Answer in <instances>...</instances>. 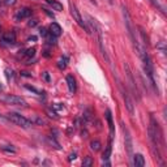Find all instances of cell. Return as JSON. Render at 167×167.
<instances>
[{"mask_svg": "<svg viewBox=\"0 0 167 167\" xmlns=\"http://www.w3.org/2000/svg\"><path fill=\"white\" fill-rule=\"evenodd\" d=\"M148 133H149V138L151 142L153 154L159 161V163L163 165V162H162V154H161V149L163 148V136H162V130H161L158 122L155 120L153 115H150V124H149Z\"/></svg>", "mask_w": 167, "mask_h": 167, "instance_id": "6da1fadb", "label": "cell"}, {"mask_svg": "<svg viewBox=\"0 0 167 167\" xmlns=\"http://www.w3.org/2000/svg\"><path fill=\"white\" fill-rule=\"evenodd\" d=\"M122 13H123V18H124V24H125V28H127V31H128V35H129V38L130 41H132V45L134 47V50L138 52L140 50V42L137 41V38H136V35H134V26H133V22H132V18H130V14L128 12V9L124 7H122Z\"/></svg>", "mask_w": 167, "mask_h": 167, "instance_id": "7a4b0ae2", "label": "cell"}, {"mask_svg": "<svg viewBox=\"0 0 167 167\" xmlns=\"http://www.w3.org/2000/svg\"><path fill=\"white\" fill-rule=\"evenodd\" d=\"M5 118H7L10 123L18 125V127H22L25 129H28L33 125V122H31V120L26 119L25 116H22V115H20L17 112H9V114L5 115Z\"/></svg>", "mask_w": 167, "mask_h": 167, "instance_id": "3957f363", "label": "cell"}, {"mask_svg": "<svg viewBox=\"0 0 167 167\" xmlns=\"http://www.w3.org/2000/svg\"><path fill=\"white\" fill-rule=\"evenodd\" d=\"M69 9H71V14H72V17H73V20L76 21V22L81 26V28L86 31L87 34H91V31H90V28L86 25V22L84 21V18H82V16H81V13L78 12V9H77V7L73 3H69Z\"/></svg>", "mask_w": 167, "mask_h": 167, "instance_id": "277c9868", "label": "cell"}, {"mask_svg": "<svg viewBox=\"0 0 167 167\" xmlns=\"http://www.w3.org/2000/svg\"><path fill=\"white\" fill-rule=\"evenodd\" d=\"M0 101L5 104H12V106H26V101L24 98L17 97V95H0Z\"/></svg>", "mask_w": 167, "mask_h": 167, "instance_id": "5b68a950", "label": "cell"}, {"mask_svg": "<svg viewBox=\"0 0 167 167\" xmlns=\"http://www.w3.org/2000/svg\"><path fill=\"white\" fill-rule=\"evenodd\" d=\"M124 69H125V73H127V77H128V82H129V87H130V91H132L133 97L140 99V93H138V89L136 86V82H134V78H133V75H132V71L129 68V64L125 63L124 64Z\"/></svg>", "mask_w": 167, "mask_h": 167, "instance_id": "8992f818", "label": "cell"}, {"mask_svg": "<svg viewBox=\"0 0 167 167\" xmlns=\"http://www.w3.org/2000/svg\"><path fill=\"white\" fill-rule=\"evenodd\" d=\"M118 82H119V89H120V91H122V94H123V98H124V102H125V107H127L128 112H129L130 115H133V114H134V106H133L132 99H130L129 93L123 87L122 82H120V81H118Z\"/></svg>", "mask_w": 167, "mask_h": 167, "instance_id": "52a82bcc", "label": "cell"}, {"mask_svg": "<svg viewBox=\"0 0 167 167\" xmlns=\"http://www.w3.org/2000/svg\"><path fill=\"white\" fill-rule=\"evenodd\" d=\"M122 130L124 133V141H125V148H127L128 151V155H129V159L132 161L133 155H132V150H133V144H132V137L129 134V130L125 127V124H122Z\"/></svg>", "mask_w": 167, "mask_h": 167, "instance_id": "ba28073f", "label": "cell"}, {"mask_svg": "<svg viewBox=\"0 0 167 167\" xmlns=\"http://www.w3.org/2000/svg\"><path fill=\"white\" fill-rule=\"evenodd\" d=\"M31 14H33V10H31L30 8H21V9L17 10V13H16V20L28 18Z\"/></svg>", "mask_w": 167, "mask_h": 167, "instance_id": "9c48e42d", "label": "cell"}, {"mask_svg": "<svg viewBox=\"0 0 167 167\" xmlns=\"http://www.w3.org/2000/svg\"><path fill=\"white\" fill-rule=\"evenodd\" d=\"M2 41L4 43H8V45H14L16 43V34L13 31H8V33L3 34L2 37Z\"/></svg>", "mask_w": 167, "mask_h": 167, "instance_id": "30bf717a", "label": "cell"}, {"mask_svg": "<svg viewBox=\"0 0 167 167\" xmlns=\"http://www.w3.org/2000/svg\"><path fill=\"white\" fill-rule=\"evenodd\" d=\"M49 30H50V34H52L54 37H60L61 35V33H63V30H61V28H60V25L57 24V22H52L51 25H50V28H49Z\"/></svg>", "mask_w": 167, "mask_h": 167, "instance_id": "8fae6325", "label": "cell"}, {"mask_svg": "<svg viewBox=\"0 0 167 167\" xmlns=\"http://www.w3.org/2000/svg\"><path fill=\"white\" fill-rule=\"evenodd\" d=\"M67 84H68V89H69V91H71L72 94H75L76 90H77V85H76L75 77H73L72 75H68V76H67Z\"/></svg>", "mask_w": 167, "mask_h": 167, "instance_id": "7c38bea8", "label": "cell"}, {"mask_svg": "<svg viewBox=\"0 0 167 167\" xmlns=\"http://www.w3.org/2000/svg\"><path fill=\"white\" fill-rule=\"evenodd\" d=\"M106 119H107V123H108V127H110V138H112L114 136V122H112V115H111V111L107 108L106 110Z\"/></svg>", "mask_w": 167, "mask_h": 167, "instance_id": "4fadbf2b", "label": "cell"}, {"mask_svg": "<svg viewBox=\"0 0 167 167\" xmlns=\"http://www.w3.org/2000/svg\"><path fill=\"white\" fill-rule=\"evenodd\" d=\"M132 159H133L132 163H133L136 167H144V166H145V158H144L142 154H136V155H133Z\"/></svg>", "mask_w": 167, "mask_h": 167, "instance_id": "5bb4252c", "label": "cell"}, {"mask_svg": "<svg viewBox=\"0 0 167 167\" xmlns=\"http://www.w3.org/2000/svg\"><path fill=\"white\" fill-rule=\"evenodd\" d=\"M46 3L49 4L54 10H57V12H61L63 10V4H60L59 2H56V0H46Z\"/></svg>", "mask_w": 167, "mask_h": 167, "instance_id": "9a60e30c", "label": "cell"}, {"mask_svg": "<svg viewBox=\"0 0 167 167\" xmlns=\"http://www.w3.org/2000/svg\"><path fill=\"white\" fill-rule=\"evenodd\" d=\"M68 61H69V59H68V56L67 55H64V56H61L59 60H57V68L59 69H65L67 68V65H68Z\"/></svg>", "mask_w": 167, "mask_h": 167, "instance_id": "2e32d148", "label": "cell"}, {"mask_svg": "<svg viewBox=\"0 0 167 167\" xmlns=\"http://www.w3.org/2000/svg\"><path fill=\"white\" fill-rule=\"evenodd\" d=\"M35 51H37L35 47H30V49L24 50V51H21V52H22V56H25L26 59H31V57H34Z\"/></svg>", "mask_w": 167, "mask_h": 167, "instance_id": "e0dca14e", "label": "cell"}, {"mask_svg": "<svg viewBox=\"0 0 167 167\" xmlns=\"http://www.w3.org/2000/svg\"><path fill=\"white\" fill-rule=\"evenodd\" d=\"M110 155H111V138H110V142H108V145H107V149H106V151H104L103 155H102L103 161H107V159L110 158Z\"/></svg>", "mask_w": 167, "mask_h": 167, "instance_id": "ac0fdd59", "label": "cell"}, {"mask_svg": "<svg viewBox=\"0 0 167 167\" xmlns=\"http://www.w3.org/2000/svg\"><path fill=\"white\" fill-rule=\"evenodd\" d=\"M0 149H2L3 151H7V153H12V154L16 153V149L12 145H3V146H0Z\"/></svg>", "mask_w": 167, "mask_h": 167, "instance_id": "d6986e66", "label": "cell"}, {"mask_svg": "<svg viewBox=\"0 0 167 167\" xmlns=\"http://www.w3.org/2000/svg\"><path fill=\"white\" fill-rule=\"evenodd\" d=\"M90 149L94 150V151H98L99 149H101V142H99L98 140H94L90 142Z\"/></svg>", "mask_w": 167, "mask_h": 167, "instance_id": "ffe728a7", "label": "cell"}, {"mask_svg": "<svg viewBox=\"0 0 167 167\" xmlns=\"http://www.w3.org/2000/svg\"><path fill=\"white\" fill-rule=\"evenodd\" d=\"M82 166H84V167H91V166H93L91 157H86V158L82 161Z\"/></svg>", "mask_w": 167, "mask_h": 167, "instance_id": "44dd1931", "label": "cell"}, {"mask_svg": "<svg viewBox=\"0 0 167 167\" xmlns=\"http://www.w3.org/2000/svg\"><path fill=\"white\" fill-rule=\"evenodd\" d=\"M25 89H28V90L33 91V93H35V94H38V95H41V94H42V91H41V90H38V89H37V87H34V86H30V85H25Z\"/></svg>", "mask_w": 167, "mask_h": 167, "instance_id": "7402d4cb", "label": "cell"}, {"mask_svg": "<svg viewBox=\"0 0 167 167\" xmlns=\"http://www.w3.org/2000/svg\"><path fill=\"white\" fill-rule=\"evenodd\" d=\"M5 76H7V80H8V81L12 80V78H13V72H12V69L7 68V69H5Z\"/></svg>", "mask_w": 167, "mask_h": 167, "instance_id": "603a6c76", "label": "cell"}, {"mask_svg": "<svg viewBox=\"0 0 167 167\" xmlns=\"http://www.w3.org/2000/svg\"><path fill=\"white\" fill-rule=\"evenodd\" d=\"M46 112L49 114V116H50V118H54V119H56V118H57L56 112H55V111H52V110H50V108H47V110H46Z\"/></svg>", "mask_w": 167, "mask_h": 167, "instance_id": "cb8c5ba5", "label": "cell"}, {"mask_svg": "<svg viewBox=\"0 0 167 167\" xmlns=\"http://www.w3.org/2000/svg\"><path fill=\"white\" fill-rule=\"evenodd\" d=\"M39 33H41V35H42V37H45V38H46V37H47V34H49L50 31H47V29L42 28V29H41V31H39Z\"/></svg>", "mask_w": 167, "mask_h": 167, "instance_id": "d4e9b609", "label": "cell"}, {"mask_svg": "<svg viewBox=\"0 0 167 167\" xmlns=\"http://www.w3.org/2000/svg\"><path fill=\"white\" fill-rule=\"evenodd\" d=\"M16 2H17V0H4V3L7 5H13V4H16Z\"/></svg>", "mask_w": 167, "mask_h": 167, "instance_id": "484cf974", "label": "cell"}, {"mask_svg": "<svg viewBox=\"0 0 167 167\" xmlns=\"http://www.w3.org/2000/svg\"><path fill=\"white\" fill-rule=\"evenodd\" d=\"M43 78H45L47 82H50V75H49V72H43Z\"/></svg>", "mask_w": 167, "mask_h": 167, "instance_id": "4316f807", "label": "cell"}, {"mask_svg": "<svg viewBox=\"0 0 167 167\" xmlns=\"http://www.w3.org/2000/svg\"><path fill=\"white\" fill-rule=\"evenodd\" d=\"M37 24H38V20H31V21H29V26H31V28H33V26H35Z\"/></svg>", "mask_w": 167, "mask_h": 167, "instance_id": "83f0119b", "label": "cell"}, {"mask_svg": "<svg viewBox=\"0 0 167 167\" xmlns=\"http://www.w3.org/2000/svg\"><path fill=\"white\" fill-rule=\"evenodd\" d=\"M34 122H35L37 124H45V120H43V119H41V118H35Z\"/></svg>", "mask_w": 167, "mask_h": 167, "instance_id": "f1b7e54d", "label": "cell"}, {"mask_svg": "<svg viewBox=\"0 0 167 167\" xmlns=\"http://www.w3.org/2000/svg\"><path fill=\"white\" fill-rule=\"evenodd\" d=\"M21 76H24V77H31V75L29 72H21Z\"/></svg>", "mask_w": 167, "mask_h": 167, "instance_id": "f546056e", "label": "cell"}, {"mask_svg": "<svg viewBox=\"0 0 167 167\" xmlns=\"http://www.w3.org/2000/svg\"><path fill=\"white\" fill-rule=\"evenodd\" d=\"M69 161H73V159H76V153H72L71 155H69V158H68Z\"/></svg>", "mask_w": 167, "mask_h": 167, "instance_id": "4dcf8cb0", "label": "cell"}, {"mask_svg": "<svg viewBox=\"0 0 167 167\" xmlns=\"http://www.w3.org/2000/svg\"><path fill=\"white\" fill-rule=\"evenodd\" d=\"M151 2H153V3H154V0H151ZM155 5H157V7H158V8L161 9V10H162V13H165V9H163V8H162V7H161V5H159L158 3H155Z\"/></svg>", "mask_w": 167, "mask_h": 167, "instance_id": "1f68e13d", "label": "cell"}, {"mask_svg": "<svg viewBox=\"0 0 167 167\" xmlns=\"http://www.w3.org/2000/svg\"><path fill=\"white\" fill-rule=\"evenodd\" d=\"M43 10H45V12H46L47 14H49V16H51V17H54V14H52V13L50 12V10H49V9H46V8H43Z\"/></svg>", "mask_w": 167, "mask_h": 167, "instance_id": "d6a6232c", "label": "cell"}, {"mask_svg": "<svg viewBox=\"0 0 167 167\" xmlns=\"http://www.w3.org/2000/svg\"><path fill=\"white\" fill-rule=\"evenodd\" d=\"M28 41H37V37H35V35H33V37H29Z\"/></svg>", "mask_w": 167, "mask_h": 167, "instance_id": "836d02e7", "label": "cell"}, {"mask_svg": "<svg viewBox=\"0 0 167 167\" xmlns=\"http://www.w3.org/2000/svg\"><path fill=\"white\" fill-rule=\"evenodd\" d=\"M3 90V85H2V84H0V91H2Z\"/></svg>", "mask_w": 167, "mask_h": 167, "instance_id": "e575fe53", "label": "cell"}, {"mask_svg": "<svg viewBox=\"0 0 167 167\" xmlns=\"http://www.w3.org/2000/svg\"><path fill=\"white\" fill-rule=\"evenodd\" d=\"M0 119H5V118L3 116V115H0Z\"/></svg>", "mask_w": 167, "mask_h": 167, "instance_id": "d590c367", "label": "cell"}, {"mask_svg": "<svg viewBox=\"0 0 167 167\" xmlns=\"http://www.w3.org/2000/svg\"><path fill=\"white\" fill-rule=\"evenodd\" d=\"M90 2H91V3H95V0H90Z\"/></svg>", "mask_w": 167, "mask_h": 167, "instance_id": "8d00e7d4", "label": "cell"}, {"mask_svg": "<svg viewBox=\"0 0 167 167\" xmlns=\"http://www.w3.org/2000/svg\"><path fill=\"white\" fill-rule=\"evenodd\" d=\"M0 3H2V2H0Z\"/></svg>", "mask_w": 167, "mask_h": 167, "instance_id": "74e56055", "label": "cell"}]
</instances>
